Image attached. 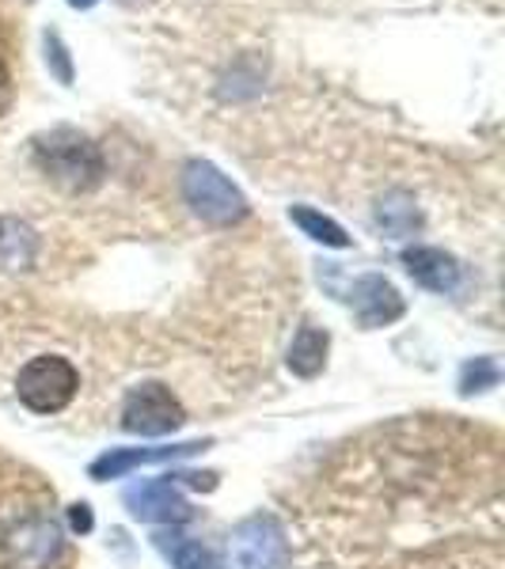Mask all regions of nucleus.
Listing matches in <instances>:
<instances>
[{"mask_svg": "<svg viewBox=\"0 0 505 569\" xmlns=\"http://www.w3.org/2000/svg\"><path fill=\"white\" fill-rule=\"evenodd\" d=\"M34 163L53 187L69 190V194H88L103 182V152L88 133L58 126L34 137Z\"/></svg>", "mask_w": 505, "mask_h": 569, "instance_id": "f257e3e1", "label": "nucleus"}, {"mask_svg": "<svg viewBox=\"0 0 505 569\" xmlns=\"http://www.w3.org/2000/svg\"><path fill=\"white\" fill-rule=\"evenodd\" d=\"M182 198L206 224L232 228L247 217V198L232 179L209 160H190L182 168Z\"/></svg>", "mask_w": 505, "mask_h": 569, "instance_id": "f03ea898", "label": "nucleus"}, {"mask_svg": "<svg viewBox=\"0 0 505 569\" xmlns=\"http://www.w3.org/2000/svg\"><path fill=\"white\" fill-rule=\"evenodd\" d=\"M77 388H80L77 369L58 353L34 357L16 376V395H20V402L27 410H34V415H58V410H66Z\"/></svg>", "mask_w": 505, "mask_h": 569, "instance_id": "7ed1b4c3", "label": "nucleus"}, {"mask_svg": "<svg viewBox=\"0 0 505 569\" xmlns=\"http://www.w3.org/2000/svg\"><path fill=\"white\" fill-rule=\"evenodd\" d=\"M232 550V569H289V539L278 517L255 512L240 520L228 539Z\"/></svg>", "mask_w": 505, "mask_h": 569, "instance_id": "20e7f679", "label": "nucleus"}, {"mask_svg": "<svg viewBox=\"0 0 505 569\" xmlns=\"http://www.w3.org/2000/svg\"><path fill=\"white\" fill-rule=\"evenodd\" d=\"M182 407L164 383H137L122 402V429L137 437H164L182 426Z\"/></svg>", "mask_w": 505, "mask_h": 569, "instance_id": "39448f33", "label": "nucleus"}, {"mask_svg": "<svg viewBox=\"0 0 505 569\" xmlns=\"http://www.w3.org/2000/svg\"><path fill=\"white\" fill-rule=\"evenodd\" d=\"M126 509L137 520H149V525H187L195 517V509L187 505V498L176 490V482L164 475V479L137 482L126 490Z\"/></svg>", "mask_w": 505, "mask_h": 569, "instance_id": "423d86ee", "label": "nucleus"}, {"mask_svg": "<svg viewBox=\"0 0 505 569\" xmlns=\"http://www.w3.org/2000/svg\"><path fill=\"white\" fill-rule=\"evenodd\" d=\"M0 547L16 569H46L61 555V528L42 517L23 520L20 528H12L0 539Z\"/></svg>", "mask_w": 505, "mask_h": 569, "instance_id": "0eeeda50", "label": "nucleus"}, {"mask_svg": "<svg viewBox=\"0 0 505 569\" xmlns=\"http://www.w3.org/2000/svg\"><path fill=\"white\" fill-rule=\"evenodd\" d=\"M206 448H209V440H187V445H156V448H110V452H103L99 460H91L88 475L96 482L122 479V475L137 471V467L182 460V456H198V452H206Z\"/></svg>", "mask_w": 505, "mask_h": 569, "instance_id": "6e6552de", "label": "nucleus"}, {"mask_svg": "<svg viewBox=\"0 0 505 569\" xmlns=\"http://www.w3.org/2000/svg\"><path fill=\"white\" fill-rule=\"evenodd\" d=\"M350 305L357 323L365 330L396 323V319H403V311H407V300L399 297V289L388 278H380V273H365V278L354 281Z\"/></svg>", "mask_w": 505, "mask_h": 569, "instance_id": "1a4fd4ad", "label": "nucleus"}, {"mask_svg": "<svg viewBox=\"0 0 505 569\" xmlns=\"http://www.w3.org/2000/svg\"><path fill=\"white\" fill-rule=\"evenodd\" d=\"M403 266L415 278L422 289L440 292V297H453V292L464 289V266L461 259H453L440 247H407L403 251Z\"/></svg>", "mask_w": 505, "mask_h": 569, "instance_id": "9d476101", "label": "nucleus"}, {"mask_svg": "<svg viewBox=\"0 0 505 569\" xmlns=\"http://www.w3.org/2000/svg\"><path fill=\"white\" fill-rule=\"evenodd\" d=\"M327 350H330V335L324 327H311L305 323L293 335L289 342V353H286V365L293 376H300V380H311V376L324 372L327 365Z\"/></svg>", "mask_w": 505, "mask_h": 569, "instance_id": "9b49d317", "label": "nucleus"}, {"mask_svg": "<svg viewBox=\"0 0 505 569\" xmlns=\"http://www.w3.org/2000/svg\"><path fill=\"white\" fill-rule=\"evenodd\" d=\"M156 547H160V555L171 562V569H225L214 550H209L206 543H198V539L156 536Z\"/></svg>", "mask_w": 505, "mask_h": 569, "instance_id": "f8f14e48", "label": "nucleus"}, {"mask_svg": "<svg viewBox=\"0 0 505 569\" xmlns=\"http://www.w3.org/2000/svg\"><path fill=\"white\" fill-rule=\"evenodd\" d=\"M376 220H380V228L392 236V240H407V236L422 224L418 206L407 194H399V190L388 198H380V206H376Z\"/></svg>", "mask_w": 505, "mask_h": 569, "instance_id": "ddd939ff", "label": "nucleus"}, {"mask_svg": "<svg viewBox=\"0 0 505 569\" xmlns=\"http://www.w3.org/2000/svg\"><path fill=\"white\" fill-rule=\"evenodd\" d=\"M289 220L300 228V232L308 236V240H316V243H324V247H350V236H346V228L338 224V220L324 217L319 209L293 206L289 209Z\"/></svg>", "mask_w": 505, "mask_h": 569, "instance_id": "4468645a", "label": "nucleus"}, {"mask_svg": "<svg viewBox=\"0 0 505 569\" xmlns=\"http://www.w3.org/2000/svg\"><path fill=\"white\" fill-rule=\"evenodd\" d=\"M502 380V369L494 357H475L461 369V395H479V391H491L498 388Z\"/></svg>", "mask_w": 505, "mask_h": 569, "instance_id": "2eb2a0df", "label": "nucleus"}, {"mask_svg": "<svg viewBox=\"0 0 505 569\" xmlns=\"http://www.w3.org/2000/svg\"><path fill=\"white\" fill-rule=\"evenodd\" d=\"M46 50H50L53 53V61H58V80H61V84H69V80H72V69H69V58H66V46H61V39H58V34H46ZM50 53H46V58H50Z\"/></svg>", "mask_w": 505, "mask_h": 569, "instance_id": "dca6fc26", "label": "nucleus"}, {"mask_svg": "<svg viewBox=\"0 0 505 569\" xmlns=\"http://www.w3.org/2000/svg\"><path fill=\"white\" fill-rule=\"evenodd\" d=\"M69 525L77 528L80 536H88V531H91V509H88V505H72V509H69Z\"/></svg>", "mask_w": 505, "mask_h": 569, "instance_id": "f3484780", "label": "nucleus"}, {"mask_svg": "<svg viewBox=\"0 0 505 569\" xmlns=\"http://www.w3.org/2000/svg\"><path fill=\"white\" fill-rule=\"evenodd\" d=\"M8 103H12V72H8L4 58H0V114L8 110Z\"/></svg>", "mask_w": 505, "mask_h": 569, "instance_id": "a211bd4d", "label": "nucleus"}, {"mask_svg": "<svg viewBox=\"0 0 505 569\" xmlns=\"http://www.w3.org/2000/svg\"><path fill=\"white\" fill-rule=\"evenodd\" d=\"M69 4H72V8H91L96 0H69Z\"/></svg>", "mask_w": 505, "mask_h": 569, "instance_id": "6ab92c4d", "label": "nucleus"}]
</instances>
